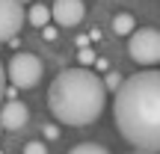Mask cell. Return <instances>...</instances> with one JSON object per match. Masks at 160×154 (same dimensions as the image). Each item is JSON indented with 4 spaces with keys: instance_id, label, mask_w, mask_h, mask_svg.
<instances>
[{
    "instance_id": "7",
    "label": "cell",
    "mask_w": 160,
    "mask_h": 154,
    "mask_svg": "<svg viewBox=\"0 0 160 154\" xmlns=\"http://www.w3.org/2000/svg\"><path fill=\"white\" fill-rule=\"evenodd\" d=\"M27 119H30V113L21 101H6L0 107V131H21L27 125Z\"/></svg>"
},
{
    "instance_id": "9",
    "label": "cell",
    "mask_w": 160,
    "mask_h": 154,
    "mask_svg": "<svg viewBox=\"0 0 160 154\" xmlns=\"http://www.w3.org/2000/svg\"><path fill=\"white\" fill-rule=\"evenodd\" d=\"M113 30L119 36H131V30H133V15L131 12H119V15L113 18Z\"/></svg>"
},
{
    "instance_id": "12",
    "label": "cell",
    "mask_w": 160,
    "mask_h": 154,
    "mask_svg": "<svg viewBox=\"0 0 160 154\" xmlns=\"http://www.w3.org/2000/svg\"><path fill=\"white\" fill-rule=\"evenodd\" d=\"M24 154H48V145H45V142H36V139H33V142L24 145Z\"/></svg>"
},
{
    "instance_id": "2",
    "label": "cell",
    "mask_w": 160,
    "mask_h": 154,
    "mask_svg": "<svg viewBox=\"0 0 160 154\" xmlns=\"http://www.w3.org/2000/svg\"><path fill=\"white\" fill-rule=\"evenodd\" d=\"M104 101H107V89H104L101 77L89 68H65L53 77L51 89H48V107L59 122L71 127H83L98 122L104 113Z\"/></svg>"
},
{
    "instance_id": "8",
    "label": "cell",
    "mask_w": 160,
    "mask_h": 154,
    "mask_svg": "<svg viewBox=\"0 0 160 154\" xmlns=\"http://www.w3.org/2000/svg\"><path fill=\"white\" fill-rule=\"evenodd\" d=\"M24 18H30V24H33V27H48V21H51V9H48V6H42V3H33V9H30Z\"/></svg>"
},
{
    "instance_id": "10",
    "label": "cell",
    "mask_w": 160,
    "mask_h": 154,
    "mask_svg": "<svg viewBox=\"0 0 160 154\" xmlns=\"http://www.w3.org/2000/svg\"><path fill=\"white\" fill-rule=\"evenodd\" d=\"M68 154H110L104 145H95V142H83V145H74Z\"/></svg>"
},
{
    "instance_id": "6",
    "label": "cell",
    "mask_w": 160,
    "mask_h": 154,
    "mask_svg": "<svg viewBox=\"0 0 160 154\" xmlns=\"http://www.w3.org/2000/svg\"><path fill=\"white\" fill-rule=\"evenodd\" d=\"M86 15L83 0H53L51 6V18H57L59 27H77Z\"/></svg>"
},
{
    "instance_id": "18",
    "label": "cell",
    "mask_w": 160,
    "mask_h": 154,
    "mask_svg": "<svg viewBox=\"0 0 160 154\" xmlns=\"http://www.w3.org/2000/svg\"><path fill=\"white\" fill-rule=\"evenodd\" d=\"M18 3H27V0H18Z\"/></svg>"
},
{
    "instance_id": "13",
    "label": "cell",
    "mask_w": 160,
    "mask_h": 154,
    "mask_svg": "<svg viewBox=\"0 0 160 154\" xmlns=\"http://www.w3.org/2000/svg\"><path fill=\"white\" fill-rule=\"evenodd\" d=\"M101 83H104V89H119L122 86V74L113 71V74H107V80H101Z\"/></svg>"
},
{
    "instance_id": "14",
    "label": "cell",
    "mask_w": 160,
    "mask_h": 154,
    "mask_svg": "<svg viewBox=\"0 0 160 154\" xmlns=\"http://www.w3.org/2000/svg\"><path fill=\"white\" fill-rule=\"evenodd\" d=\"M3 92H6V71H3V62H0V101H3Z\"/></svg>"
},
{
    "instance_id": "1",
    "label": "cell",
    "mask_w": 160,
    "mask_h": 154,
    "mask_svg": "<svg viewBox=\"0 0 160 154\" xmlns=\"http://www.w3.org/2000/svg\"><path fill=\"white\" fill-rule=\"evenodd\" d=\"M113 116L119 133L137 151L157 154L160 148V74L157 71H139L122 80L116 89Z\"/></svg>"
},
{
    "instance_id": "4",
    "label": "cell",
    "mask_w": 160,
    "mask_h": 154,
    "mask_svg": "<svg viewBox=\"0 0 160 154\" xmlns=\"http://www.w3.org/2000/svg\"><path fill=\"white\" fill-rule=\"evenodd\" d=\"M128 53H131V59L139 62V65H157V59H160V33L154 27L133 30Z\"/></svg>"
},
{
    "instance_id": "5",
    "label": "cell",
    "mask_w": 160,
    "mask_h": 154,
    "mask_svg": "<svg viewBox=\"0 0 160 154\" xmlns=\"http://www.w3.org/2000/svg\"><path fill=\"white\" fill-rule=\"evenodd\" d=\"M21 24H24V6L18 0H0V42L15 39Z\"/></svg>"
},
{
    "instance_id": "17",
    "label": "cell",
    "mask_w": 160,
    "mask_h": 154,
    "mask_svg": "<svg viewBox=\"0 0 160 154\" xmlns=\"http://www.w3.org/2000/svg\"><path fill=\"white\" fill-rule=\"evenodd\" d=\"M133 154H151V151H133Z\"/></svg>"
},
{
    "instance_id": "15",
    "label": "cell",
    "mask_w": 160,
    "mask_h": 154,
    "mask_svg": "<svg viewBox=\"0 0 160 154\" xmlns=\"http://www.w3.org/2000/svg\"><path fill=\"white\" fill-rule=\"evenodd\" d=\"M45 39H48V42L57 39V27H45Z\"/></svg>"
},
{
    "instance_id": "11",
    "label": "cell",
    "mask_w": 160,
    "mask_h": 154,
    "mask_svg": "<svg viewBox=\"0 0 160 154\" xmlns=\"http://www.w3.org/2000/svg\"><path fill=\"white\" fill-rule=\"evenodd\" d=\"M77 59H80V68H86V65H92L98 57L89 51V47H80V51H77Z\"/></svg>"
},
{
    "instance_id": "16",
    "label": "cell",
    "mask_w": 160,
    "mask_h": 154,
    "mask_svg": "<svg viewBox=\"0 0 160 154\" xmlns=\"http://www.w3.org/2000/svg\"><path fill=\"white\" fill-rule=\"evenodd\" d=\"M57 133H59V131H57L53 125H48V127H45V137H48V139H57Z\"/></svg>"
},
{
    "instance_id": "3",
    "label": "cell",
    "mask_w": 160,
    "mask_h": 154,
    "mask_svg": "<svg viewBox=\"0 0 160 154\" xmlns=\"http://www.w3.org/2000/svg\"><path fill=\"white\" fill-rule=\"evenodd\" d=\"M6 77L12 80V86L15 89H33L36 83L42 80V62L36 53H15V57L9 59V68H6Z\"/></svg>"
}]
</instances>
